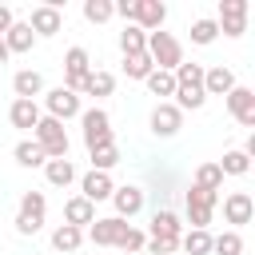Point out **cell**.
<instances>
[{
	"label": "cell",
	"instance_id": "cell-21",
	"mask_svg": "<svg viewBox=\"0 0 255 255\" xmlns=\"http://www.w3.org/2000/svg\"><path fill=\"white\" fill-rule=\"evenodd\" d=\"M4 44H8V52H12V56H24V52H32V48H36V36H32L28 20H12V28L4 32Z\"/></svg>",
	"mask_w": 255,
	"mask_h": 255
},
{
	"label": "cell",
	"instance_id": "cell-8",
	"mask_svg": "<svg viewBox=\"0 0 255 255\" xmlns=\"http://www.w3.org/2000/svg\"><path fill=\"white\" fill-rule=\"evenodd\" d=\"M88 72H92V56H88V48H68V52H64V88L80 96Z\"/></svg>",
	"mask_w": 255,
	"mask_h": 255
},
{
	"label": "cell",
	"instance_id": "cell-17",
	"mask_svg": "<svg viewBox=\"0 0 255 255\" xmlns=\"http://www.w3.org/2000/svg\"><path fill=\"white\" fill-rule=\"evenodd\" d=\"M120 231H124V219H116V215H104V219H96V223L84 227V235H88L96 247H116Z\"/></svg>",
	"mask_w": 255,
	"mask_h": 255
},
{
	"label": "cell",
	"instance_id": "cell-18",
	"mask_svg": "<svg viewBox=\"0 0 255 255\" xmlns=\"http://www.w3.org/2000/svg\"><path fill=\"white\" fill-rule=\"evenodd\" d=\"M231 88H235V72H231L227 64L203 68V92H207V96H227Z\"/></svg>",
	"mask_w": 255,
	"mask_h": 255
},
{
	"label": "cell",
	"instance_id": "cell-37",
	"mask_svg": "<svg viewBox=\"0 0 255 255\" xmlns=\"http://www.w3.org/2000/svg\"><path fill=\"white\" fill-rule=\"evenodd\" d=\"M88 155H92V171H112V167L120 163V147H116V143L96 147V151H88Z\"/></svg>",
	"mask_w": 255,
	"mask_h": 255
},
{
	"label": "cell",
	"instance_id": "cell-5",
	"mask_svg": "<svg viewBox=\"0 0 255 255\" xmlns=\"http://www.w3.org/2000/svg\"><path fill=\"white\" fill-rule=\"evenodd\" d=\"M44 215H48L44 191H24L20 195V211H16V235H36L44 227Z\"/></svg>",
	"mask_w": 255,
	"mask_h": 255
},
{
	"label": "cell",
	"instance_id": "cell-12",
	"mask_svg": "<svg viewBox=\"0 0 255 255\" xmlns=\"http://www.w3.org/2000/svg\"><path fill=\"white\" fill-rule=\"evenodd\" d=\"M251 215H255V199L247 191H227L223 195V219L231 223V231H239L243 223H251Z\"/></svg>",
	"mask_w": 255,
	"mask_h": 255
},
{
	"label": "cell",
	"instance_id": "cell-19",
	"mask_svg": "<svg viewBox=\"0 0 255 255\" xmlns=\"http://www.w3.org/2000/svg\"><path fill=\"white\" fill-rule=\"evenodd\" d=\"M12 92H16V100H36V96H44V76L36 68H20L12 76Z\"/></svg>",
	"mask_w": 255,
	"mask_h": 255
},
{
	"label": "cell",
	"instance_id": "cell-30",
	"mask_svg": "<svg viewBox=\"0 0 255 255\" xmlns=\"http://www.w3.org/2000/svg\"><path fill=\"white\" fill-rule=\"evenodd\" d=\"M179 247L187 251V255H211V231H183L179 235Z\"/></svg>",
	"mask_w": 255,
	"mask_h": 255
},
{
	"label": "cell",
	"instance_id": "cell-27",
	"mask_svg": "<svg viewBox=\"0 0 255 255\" xmlns=\"http://www.w3.org/2000/svg\"><path fill=\"white\" fill-rule=\"evenodd\" d=\"M80 243H84V231L72 227V223H60V227L52 231V247H56V251H68V255H72V251H80Z\"/></svg>",
	"mask_w": 255,
	"mask_h": 255
},
{
	"label": "cell",
	"instance_id": "cell-28",
	"mask_svg": "<svg viewBox=\"0 0 255 255\" xmlns=\"http://www.w3.org/2000/svg\"><path fill=\"white\" fill-rule=\"evenodd\" d=\"M215 40H219V24H215L211 16H199V20H191V44L207 48V44H215Z\"/></svg>",
	"mask_w": 255,
	"mask_h": 255
},
{
	"label": "cell",
	"instance_id": "cell-25",
	"mask_svg": "<svg viewBox=\"0 0 255 255\" xmlns=\"http://www.w3.org/2000/svg\"><path fill=\"white\" fill-rule=\"evenodd\" d=\"M112 88H116V76L104 72V68H92L80 92H84V96H112Z\"/></svg>",
	"mask_w": 255,
	"mask_h": 255
},
{
	"label": "cell",
	"instance_id": "cell-38",
	"mask_svg": "<svg viewBox=\"0 0 255 255\" xmlns=\"http://www.w3.org/2000/svg\"><path fill=\"white\" fill-rule=\"evenodd\" d=\"M143 243H147V235H143L139 227H131V223H124V231H120V239H116V247H120V251H143Z\"/></svg>",
	"mask_w": 255,
	"mask_h": 255
},
{
	"label": "cell",
	"instance_id": "cell-34",
	"mask_svg": "<svg viewBox=\"0 0 255 255\" xmlns=\"http://www.w3.org/2000/svg\"><path fill=\"white\" fill-rule=\"evenodd\" d=\"M211 251H215V255H243V235H239V231L211 235Z\"/></svg>",
	"mask_w": 255,
	"mask_h": 255
},
{
	"label": "cell",
	"instance_id": "cell-11",
	"mask_svg": "<svg viewBox=\"0 0 255 255\" xmlns=\"http://www.w3.org/2000/svg\"><path fill=\"white\" fill-rule=\"evenodd\" d=\"M44 108H48V116H52V120H60V124L84 112V108H80V96H76V92H68L64 84H60V88H48V92H44Z\"/></svg>",
	"mask_w": 255,
	"mask_h": 255
},
{
	"label": "cell",
	"instance_id": "cell-13",
	"mask_svg": "<svg viewBox=\"0 0 255 255\" xmlns=\"http://www.w3.org/2000/svg\"><path fill=\"white\" fill-rule=\"evenodd\" d=\"M227 112H231L243 128H255V92H251L247 84H235V88L227 92Z\"/></svg>",
	"mask_w": 255,
	"mask_h": 255
},
{
	"label": "cell",
	"instance_id": "cell-39",
	"mask_svg": "<svg viewBox=\"0 0 255 255\" xmlns=\"http://www.w3.org/2000/svg\"><path fill=\"white\" fill-rule=\"evenodd\" d=\"M112 8H116V16H120L124 24H131V20H135V0H120V4H112Z\"/></svg>",
	"mask_w": 255,
	"mask_h": 255
},
{
	"label": "cell",
	"instance_id": "cell-33",
	"mask_svg": "<svg viewBox=\"0 0 255 255\" xmlns=\"http://www.w3.org/2000/svg\"><path fill=\"white\" fill-rule=\"evenodd\" d=\"M195 187H203V191H219V187H223V171H219V163H199V167H195Z\"/></svg>",
	"mask_w": 255,
	"mask_h": 255
},
{
	"label": "cell",
	"instance_id": "cell-16",
	"mask_svg": "<svg viewBox=\"0 0 255 255\" xmlns=\"http://www.w3.org/2000/svg\"><path fill=\"white\" fill-rule=\"evenodd\" d=\"M112 191H116V183H112L108 171H88V175L80 179V195H84L88 203H104V199H112Z\"/></svg>",
	"mask_w": 255,
	"mask_h": 255
},
{
	"label": "cell",
	"instance_id": "cell-4",
	"mask_svg": "<svg viewBox=\"0 0 255 255\" xmlns=\"http://www.w3.org/2000/svg\"><path fill=\"white\" fill-rule=\"evenodd\" d=\"M80 124H84V147H88V151L116 143V135H112V120H108L104 108H84V112H80Z\"/></svg>",
	"mask_w": 255,
	"mask_h": 255
},
{
	"label": "cell",
	"instance_id": "cell-29",
	"mask_svg": "<svg viewBox=\"0 0 255 255\" xmlns=\"http://www.w3.org/2000/svg\"><path fill=\"white\" fill-rule=\"evenodd\" d=\"M120 52H124V56L147 52V32H139L135 24H124V32H120Z\"/></svg>",
	"mask_w": 255,
	"mask_h": 255
},
{
	"label": "cell",
	"instance_id": "cell-23",
	"mask_svg": "<svg viewBox=\"0 0 255 255\" xmlns=\"http://www.w3.org/2000/svg\"><path fill=\"white\" fill-rule=\"evenodd\" d=\"M183 235V223L175 211H155L151 215V239H179Z\"/></svg>",
	"mask_w": 255,
	"mask_h": 255
},
{
	"label": "cell",
	"instance_id": "cell-14",
	"mask_svg": "<svg viewBox=\"0 0 255 255\" xmlns=\"http://www.w3.org/2000/svg\"><path fill=\"white\" fill-rule=\"evenodd\" d=\"M163 20H167V4L163 0H135V20L131 24L139 32H159Z\"/></svg>",
	"mask_w": 255,
	"mask_h": 255
},
{
	"label": "cell",
	"instance_id": "cell-3",
	"mask_svg": "<svg viewBox=\"0 0 255 255\" xmlns=\"http://www.w3.org/2000/svg\"><path fill=\"white\" fill-rule=\"evenodd\" d=\"M32 139L44 147V155L48 159H68V131H64V124L60 120H52V116H40V124L32 128Z\"/></svg>",
	"mask_w": 255,
	"mask_h": 255
},
{
	"label": "cell",
	"instance_id": "cell-40",
	"mask_svg": "<svg viewBox=\"0 0 255 255\" xmlns=\"http://www.w3.org/2000/svg\"><path fill=\"white\" fill-rule=\"evenodd\" d=\"M12 20H16V16H12V8H8V4H0V36L12 28Z\"/></svg>",
	"mask_w": 255,
	"mask_h": 255
},
{
	"label": "cell",
	"instance_id": "cell-32",
	"mask_svg": "<svg viewBox=\"0 0 255 255\" xmlns=\"http://www.w3.org/2000/svg\"><path fill=\"white\" fill-rule=\"evenodd\" d=\"M143 84H147V92H151V96H159V104H163L167 96H175V76H171V72H159V68H155Z\"/></svg>",
	"mask_w": 255,
	"mask_h": 255
},
{
	"label": "cell",
	"instance_id": "cell-20",
	"mask_svg": "<svg viewBox=\"0 0 255 255\" xmlns=\"http://www.w3.org/2000/svg\"><path fill=\"white\" fill-rule=\"evenodd\" d=\"M40 104L36 100H12V108H8V120H12V128H20V131H32L36 124H40Z\"/></svg>",
	"mask_w": 255,
	"mask_h": 255
},
{
	"label": "cell",
	"instance_id": "cell-26",
	"mask_svg": "<svg viewBox=\"0 0 255 255\" xmlns=\"http://www.w3.org/2000/svg\"><path fill=\"white\" fill-rule=\"evenodd\" d=\"M12 155H16L20 167H44V163H48V155H44V147H40L36 139H20Z\"/></svg>",
	"mask_w": 255,
	"mask_h": 255
},
{
	"label": "cell",
	"instance_id": "cell-9",
	"mask_svg": "<svg viewBox=\"0 0 255 255\" xmlns=\"http://www.w3.org/2000/svg\"><path fill=\"white\" fill-rule=\"evenodd\" d=\"M147 124H151V135L171 139V135H179V128H183V112H179L171 100H163V104H155V108H151Z\"/></svg>",
	"mask_w": 255,
	"mask_h": 255
},
{
	"label": "cell",
	"instance_id": "cell-6",
	"mask_svg": "<svg viewBox=\"0 0 255 255\" xmlns=\"http://www.w3.org/2000/svg\"><path fill=\"white\" fill-rule=\"evenodd\" d=\"M183 203H187V219H191V227H195V231H207L211 211H215V203H219V191H203V187L191 183V191L183 195Z\"/></svg>",
	"mask_w": 255,
	"mask_h": 255
},
{
	"label": "cell",
	"instance_id": "cell-2",
	"mask_svg": "<svg viewBox=\"0 0 255 255\" xmlns=\"http://www.w3.org/2000/svg\"><path fill=\"white\" fill-rule=\"evenodd\" d=\"M147 56H151V64L159 68V72H175L179 64H183V44L171 36V32H147Z\"/></svg>",
	"mask_w": 255,
	"mask_h": 255
},
{
	"label": "cell",
	"instance_id": "cell-24",
	"mask_svg": "<svg viewBox=\"0 0 255 255\" xmlns=\"http://www.w3.org/2000/svg\"><path fill=\"white\" fill-rule=\"evenodd\" d=\"M44 179H48L52 187H68V183H76V167H72V159H48V163H44Z\"/></svg>",
	"mask_w": 255,
	"mask_h": 255
},
{
	"label": "cell",
	"instance_id": "cell-36",
	"mask_svg": "<svg viewBox=\"0 0 255 255\" xmlns=\"http://www.w3.org/2000/svg\"><path fill=\"white\" fill-rule=\"evenodd\" d=\"M219 171H223V175H247V171H251V159H247L239 147H235V151H223Z\"/></svg>",
	"mask_w": 255,
	"mask_h": 255
},
{
	"label": "cell",
	"instance_id": "cell-22",
	"mask_svg": "<svg viewBox=\"0 0 255 255\" xmlns=\"http://www.w3.org/2000/svg\"><path fill=\"white\" fill-rule=\"evenodd\" d=\"M64 223H72V227H88V223H96V203H88L84 195H72L68 203H64Z\"/></svg>",
	"mask_w": 255,
	"mask_h": 255
},
{
	"label": "cell",
	"instance_id": "cell-31",
	"mask_svg": "<svg viewBox=\"0 0 255 255\" xmlns=\"http://www.w3.org/2000/svg\"><path fill=\"white\" fill-rule=\"evenodd\" d=\"M124 72H128V80H147L155 72V64L147 52H135V56H124Z\"/></svg>",
	"mask_w": 255,
	"mask_h": 255
},
{
	"label": "cell",
	"instance_id": "cell-41",
	"mask_svg": "<svg viewBox=\"0 0 255 255\" xmlns=\"http://www.w3.org/2000/svg\"><path fill=\"white\" fill-rule=\"evenodd\" d=\"M12 60V52H8V44H4V36H0V64H8Z\"/></svg>",
	"mask_w": 255,
	"mask_h": 255
},
{
	"label": "cell",
	"instance_id": "cell-10",
	"mask_svg": "<svg viewBox=\"0 0 255 255\" xmlns=\"http://www.w3.org/2000/svg\"><path fill=\"white\" fill-rule=\"evenodd\" d=\"M28 28H32L36 40H48V36L64 32V12H60L56 4H36L32 16H28Z\"/></svg>",
	"mask_w": 255,
	"mask_h": 255
},
{
	"label": "cell",
	"instance_id": "cell-7",
	"mask_svg": "<svg viewBox=\"0 0 255 255\" xmlns=\"http://www.w3.org/2000/svg\"><path fill=\"white\" fill-rule=\"evenodd\" d=\"M215 24H219L223 36L239 40V36L247 32V0H219V16H215Z\"/></svg>",
	"mask_w": 255,
	"mask_h": 255
},
{
	"label": "cell",
	"instance_id": "cell-15",
	"mask_svg": "<svg viewBox=\"0 0 255 255\" xmlns=\"http://www.w3.org/2000/svg\"><path fill=\"white\" fill-rule=\"evenodd\" d=\"M112 207H116V219L139 215V211H143V187H135V183L116 187V191H112Z\"/></svg>",
	"mask_w": 255,
	"mask_h": 255
},
{
	"label": "cell",
	"instance_id": "cell-1",
	"mask_svg": "<svg viewBox=\"0 0 255 255\" xmlns=\"http://www.w3.org/2000/svg\"><path fill=\"white\" fill-rule=\"evenodd\" d=\"M171 76H175V100H171V104H175L179 112H195V108L207 104V92H203V64H187V60H183Z\"/></svg>",
	"mask_w": 255,
	"mask_h": 255
},
{
	"label": "cell",
	"instance_id": "cell-35",
	"mask_svg": "<svg viewBox=\"0 0 255 255\" xmlns=\"http://www.w3.org/2000/svg\"><path fill=\"white\" fill-rule=\"evenodd\" d=\"M112 16H116L112 0H84V20L88 24H108Z\"/></svg>",
	"mask_w": 255,
	"mask_h": 255
}]
</instances>
